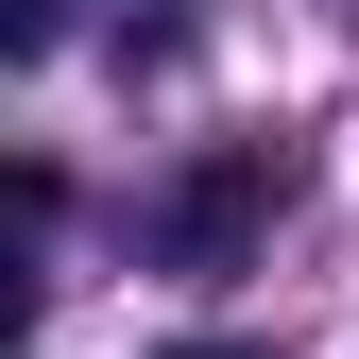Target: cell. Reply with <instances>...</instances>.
I'll return each instance as SVG.
<instances>
[{"mask_svg":"<svg viewBox=\"0 0 359 359\" xmlns=\"http://www.w3.org/2000/svg\"><path fill=\"white\" fill-rule=\"evenodd\" d=\"M257 222H274V137H222L189 189L154 205V257H171V274H240V257H257Z\"/></svg>","mask_w":359,"mask_h":359,"instance_id":"6da1fadb","label":"cell"},{"mask_svg":"<svg viewBox=\"0 0 359 359\" xmlns=\"http://www.w3.org/2000/svg\"><path fill=\"white\" fill-rule=\"evenodd\" d=\"M52 18L69 0H0V52H52Z\"/></svg>","mask_w":359,"mask_h":359,"instance_id":"7a4b0ae2","label":"cell"},{"mask_svg":"<svg viewBox=\"0 0 359 359\" xmlns=\"http://www.w3.org/2000/svg\"><path fill=\"white\" fill-rule=\"evenodd\" d=\"M171 359H257V342H171Z\"/></svg>","mask_w":359,"mask_h":359,"instance_id":"3957f363","label":"cell"}]
</instances>
